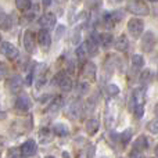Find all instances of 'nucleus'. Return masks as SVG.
<instances>
[{"label":"nucleus","instance_id":"nucleus-1","mask_svg":"<svg viewBox=\"0 0 158 158\" xmlns=\"http://www.w3.org/2000/svg\"><path fill=\"white\" fill-rule=\"evenodd\" d=\"M126 6H128V10L135 15L143 17V15H148V13H150L148 6L143 0H128Z\"/></svg>","mask_w":158,"mask_h":158},{"label":"nucleus","instance_id":"nucleus-2","mask_svg":"<svg viewBox=\"0 0 158 158\" xmlns=\"http://www.w3.org/2000/svg\"><path fill=\"white\" fill-rule=\"evenodd\" d=\"M143 29H144V22L140 18H132L129 19L128 22V31L132 35V38H140V35L143 33Z\"/></svg>","mask_w":158,"mask_h":158},{"label":"nucleus","instance_id":"nucleus-3","mask_svg":"<svg viewBox=\"0 0 158 158\" xmlns=\"http://www.w3.org/2000/svg\"><path fill=\"white\" fill-rule=\"evenodd\" d=\"M0 53L4 57H7V60H15L19 56L18 49L13 43H10V42H2V44H0Z\"/></svg>","mask_w":158,"mask_h":158},{"label":"nucleus","instance_id":"nucleus-4","mask_svg":"<svg viewBox=\"0 0 158 158\" xmlns=\"http://www.w3.org/2000/svg\"><path fill=\"white\" fill-rule=\"evenodd\" d=\"M36 36L33 33V31L27 29L24 32V47L28 53H35L36 50Z\"/></svg>","mask_w":158,"mask_h":158},{"label":"nucleus","instance_id":"nucleus-5","mask_svg":"<svg viewBox=\"0 0 158 158\" xmlns=\"http://www.w3.org/2000/svg\"><path fill=\"white\" fill-rule=\"evenodd\" d=\"M154 46H156V36L153 32L147 31L142 38V50L144 53H150L154 49Z\"/></svg>","mask_w":158,"mask_h":158},{"label":"nucleus","instance_id":"nucleus-6","mask_svg":"<svg viewBox=\"0 0 158 158\" xmlns=\"http://www.w3.org/2000/svg\"><path fill=\"white\" fill-rule=\"evenodd\" d=\"M6 86L10 89V92H13V93H19V92L22 90V87H24V81H22V78L19 77V75H14V77H11V78L7 81Z\"/></svg>","mask_w":158,"mask_h":158},{"label":"nucleus","instance_id":"nucleus-7","mask_svg":"<svg viewBox=\"0 0 158 158\" xmlns=\"http://www.w3.org/2000/svg\"><path fill=\"white\" fill-rule=\"evenodd\" d=\"M39 24H40L42 28L52 29V28H54L56 24H57V17H56V14H53V13H46L44 15L40 17Z\"/></svg>","mask_w":158,"mask_h":158},{"label":"nucleus","instance_id":"nucleus-8","mask_svg":"<svg viewBox=\"0 0 158 158\" xmlns=\"http://www.w3.org/2000/svg\"><path fill=\"white\" fill-rule=\"evenodd\" d=\"M36 150H38V146H36L35 140H27L25 143H22L21 147H19V151L22 153L24 157H32L36 154Z\"/></svg>","mask_w":158,"mask_h":158},{"label":"nucleus","instance_id":"nucleus-9","mask_svg":"<svg viewBox=\"0 0 158 158\" xmlns=\"http://www.w3.org/2000/svg\"><path fill=\"white\" fill-rule=\"evenodd\" d=\"M15 108L19 111H29L32 108V100L27 94H21L15 100Z\"/></svg>","mask_w":158,"mask_h":158},{"label":"nucleus","instance_id":"nucleus-10","mask_svg":"<svg viewBox=\"0 0 158 158\" xmlns=\"http://www.w3.org/2000/svg\"><path fill=\"white\" fill-rule=\"evenodd\" d=\"M38 42H39V44H40V47H43V49H46V50L49 49L50 46H52V36H50L49 29L43 28V29L39 32Z\"/></svg>","mask_w":158,"mask_h":158},{"label":"nucleus","instance_id":"nucleus-11","mask_svg":"<svg viewBox=\"0 0 158 158\" xmlns=\"http://www.w3.org/2000/svg\"><path fill=\"white\" fill-rule=\"evenodd\" d=\"M98 35H92L90 38H87L86 44H87V50H89V56H97L98 54Z\"/></svg>","mask_w":158,"mask_h":158},{"label":"nucleus","instance_id":"nucleus-12","mask_svg":"<svg viewBox=\"0 0 158 158\" xmlns=\"http://www.w3.org/2000/svg\"><path fill=\"white\" fill-rule=\"evenodd\" d=\"M61 106H63V97L61 96H57V97H54L52 101H50V104L47 106V114L49 115H56L58 111H60Z\"/></svg>","mask_w":158,"mask_h":158},{"label":"nucleus","instance_id":"nucleus-13","mask_svg":"<svg viewBox=\"0 0 158 158\" xmlns=\"http://www.w3.org/2000/svg\"><path fill=\"white\" fill-rule=\"evenodd\" d=\"M85 128H86V133L89 135V136H94L98 132V129H100V121H98L97 118H90V119L86 121Z\"/></svg>","mask_w":158,"mask_h":158},{"label":"nucleus","instance_id":"nucleus-14","mask_svg":"<svg viewBox=\"0 0 158 158\" xmlns=\"http://www.w3.org/2000/svg\"><path fill=\"white\" fill-rule=\"evenodd\" d=\"M96 74H97V67L94 63L92 61H87L83 67V77L89 81H94L96 79Z\"/></svg>","mask_w":158,"mask_h":158},{"label":"nucleus","instance_id":"nucleus-15","mask_svg":"<svg viewBox=\"0 0 158 158\" xmlns=\"http://www.w3.org/2000/svg\"><path fill=\"white\" fill-rule=\"evenodd\" d=\"M13 27V21H11L10 15L0 7V29L3 31H10Z\"/></svg>","mask_w":158,"mask_h":158},{"label":"nucleus","instance_id":"nucleus-16","mask_svg":"<svg viewBox=\"0 0 158 158\" xmlns=\"http://www.w3.org/2000/svg\"><path fill=\"white\" fill-rule=\"evenodd\" d=\"M65 114L69 119H75V118L79 117V114H81V107H79L78 101H71V104H69L65 110Z\"/></svg>","mask_w":158,"mask_h":158},{"label":"nucleus","instance_id":"nucleus-17","mask_svg":"<svg viewBox=\"0 0 158 158\" xmlns=\"http://www.w3.org/2000/svg\"><path fill=\"white\" fill-rule=\"evenodd\" d=\"M114 46L118 52H126L129 47V40L125 35H121L119 38H117V40L114 42Z\"/></svg>","mask_w":158,"mask_h":158},{"label":"nucleus","instance_id":"nucleus-18","mask_svg":"<svg viewBox=\"0 0 158 158\" xmlns=\"http://www.w3.org/2000/svg\"><path fill=\"white\" fill-rule=\"evenodd\" d=\"M39 140H40L42 144H49L53 140L52 131H50L49 128H42L40 131H39Z\"/></svg>","mask_w":158,"mask_h":158},{"label":"nucleus","instance_id":"nucleus-19","mask_svg":"<svg viewBox=\"0 0 158 158\" xmlns=\"http://www.w3.org/2000/svg\"><path fill=\"white\" fill-rule=\"evenodd\" d=\"M98 40H100V44L104 47V49H110L112 46V42H114V38H112L111 33H100L98 35Z\"/></svg>","mask_w":158,"mask_h":158},{"label":"nucleus","instance_id":"nucleus-20","mask_svg":"<svg viewBox=\"0 0 158 158\" xmlns=\"http://www.w3.org/2000/svg\"><path fill=\"white\" fill-rule=\"evenodd\" d=\"M72 87H74V83H72V79L68 77V75H65V78L61 81L60 83V89L63 90L64 93H68L72 90Z\"/></svg>","mask_w":158,"mask_h":158},{"label":"nucleus","instance_id":"nucleus-21","mask_svg":"<svg viewBox=\"0 0 158 158\" xmlns=\"http://www.w3.org/2000/svg\"><path fill=\"white\" fill-rule=\"evenodd\" d=\"M132 67H133V69H136V71L142 69L143 67H144V58H143V56L135 54L133 57H132Z\"/></svg>","mask_w":158,"mask_h":158},{"label":"nucleus","instance_id":"nucleus-22","mask_svg":"<svg viewBox=\"0 0 158 158\" xmlns=\"http://www.w3.org/2000/svg\"><path fill=\"white\" fill-rule=\"evenodd\" d=\"M133 147L136 148V150H140V151L146 150V148L148 147L147 137H146V136H139V137H137V140H136V142H135Z\"/></svg>","mask_w":158,"mask_h":158},{"label":"nucleus","instance_id":"nucleus-23","mask_svg":"<svg viewBox=\"0 0 158 158\" xmlns=\"http://www.w3.org/2000/svg\"><path fill=\"white\" fill-rule=\"evenodd\" d=\"M15 6L19 11H29L32 8V2L31 0H15Z\"/></svg>","mask_w":158,"mask_h":158},{"label":"nucleus","instance_id":"nucleus-24","mask_svg":"<svg viewBox=\"0 0 158 158\" xmlns=\"http://www.w3.org/2000/svg\"><path fill=\"white\" fill-rule=\"evenodd\" d=\"M151 79H153V72H151L150 69H144V71L140 74V83L144 85V86L150 83Z\"/></svg>","mask_w":158,"mask_h":158},{"label":"nucleus","instance_id":"nucleus-25","mask_svg":"<svg viewBox=\"0 0 158 158\" xmlns=\"http://www.w3.org/2000/svg\"><path fill=\"white\" fill-rule=\"evenodd\" d=\"M53 132H54L57 136H60V137L67 136V135H68V129H67V126L63 125V123H57V125H54Z\"/></svg>","mask_w":158,"mask_h":158},{"label":"nucleus","instance_id":"nucleus-26","mask_svg":"<svg viewBox=\"0 0 158 158\" xmlns=\"http://www.w3.org/2000/svg\"><path fill=\"white\" fill-rule=\"evenodd\" d=\"M103 21H104V25H106V28H108V29L114 28V25L117 24V22H115V19H114V17H112V13H107V14H104Z\"/></svg>","mask_w":158,"mask_h":158},{"label":"nucleus","instance_id":"nucleus-27","mask_svg":"<svg viewBox=\"0 0 158 158\" xmlns=\"http://www.w3.org/2000/svg\"><path fill=\"white\" fill-rule=\"evenodd\" d=\"M77 56L81 58V60H85V57H86V56H89V50H87L86 42H85V43H82L81 46L77 49Z\"/></svg>","mask_w":158,"mask_h":158},{"label":"nucleus","instance_id":"nucleus-28","mask_svg":"<svg viewBox=\"0 0 158 158\" xmlns=\"http://www.w3.org/2000/svg\"><path fill=\"white\" fill-rule=\"evenodd\" d=\"M106 93L108 96H111V97L112 96H117V94H119V87L114 83H110L106 86Z\"/></svg>","mask_w":158,"mask_h":158},{"label":"nucleus","instance_id":"nucleus-29","mask_svg":"<svg viewBox=\"0 0 158 158\" xmlns=\"http://www.w3.org/2000/svg\"><path fill=\"white\" fill-rule=\"evenodd\" d=\"M119 137H121V140H122L123 146H126L132 139V129H126V131H123Z\"/></svg>","mask_w":158,"mask_h":158},{"label":"nucleus","instance_id":"nucleus-30","mask_svg":"<svg viewBox=\"0 0 158 158\" xmlns=\"http://www.w3.org/2000/svg\"><path fill=\"white\" fill-rule=\"evenodd\" d=\"M77 90H78L79 96H85L87 92H89V83H87V82H81V83H78Z\"/></svg>","mask_w":158,"mask_h":158},{"label":"nucleus","instance_id":"nucleus-31","mask_svg":"<svg viewBox=\"0 0 158 158\" xmlns=\"http://www.w3.org/2000/svg\"><path fill=\"white\" fill-rule=\"evenodd\" d=\"M65 75H67L65 72H58V74H56L54 77H53V79H52V83L54 85V86H60L61 81L65 78Z\"/></svg>","mask_w":158,"mask_h":158},{"label":"nucleus","instance_id":"nucleus-32","mask_svg":"<svg viewBox=\"0 0 158 158\" xmlns=\"http://www.w3.org/2000/svg\"><path fill=\"white\" fill-rule=\"evenodd\" d=\"M147 129L154 135H158V119H153L147 123Z\"/></svg>","mask_w":158,"mask_h":158},{"label":"nucleus","instance_id":"nucleus-33","mask_svg":"<svg viewBox=\"0 0 158 158\" xmlns=\"http://www.w3.org/2000/svg\"><path fill=\"white\" fill-rule=\"evenodd\" d=\"M8 74V67L6 63H3V61H0V81H3V79H6Z\"/></svg>","mask_w":158,"mask_h":158},{"label":"nucleus","instance_id":"nucleus-34","mask_svg":"<svg viewBox=\"0 0 158 158\" xmlns=\"http://www.w3.org/2000/svg\"><path fill=\"white\" fill-rule=\"evenodd\" d=\"M133 114H135V117L139 118V119L144 115V107H143V104H137L136 108L133 110Z\"/></svg>","mask_w":158,"mask_h":158},{"label":"nucleus","instance_id":"nucleus-35","mask_svg":"<svg viewBox=\"0 0 158 158\" xmlns=\"http://www.w3.org/2000/svg\"><path fill=\"white\" fill-rule=\"evenodd\" d=\"M8 158H25L22 156L21 151H18L17 148H11L10 151H8Z\"/></svg>","mask_w":158,"mask_h":158},{"label":"nucleus","instance_id":"nucleus-36","mask_svg":"<svg viewBox=\"0 0 158 158\" xmlns=\"http://www.w3.org/2000/svg\"><path fill=\"white\" fill-rule=\"evenodd\" d=\"M129 158H144V154H143V151L133 148L131 151V154H129Z\"/></svg>","mask_w":158,"mask_h":158},{"label":"nucleus","instance_id":"nucleus-37","mask_svg":"<svg viewBox=\"0 0 158 158\" xmlns=\"http://www.w3.org/2000/svg\"><path fill=\"white\" fill-rule=\"evenodd\" d=\"M64 33H65V27L60 25V27L57 28V31H56V39H60L61 35H64Z\"/></svg>","mask_w":158,"mask_h":158},{"label":"nucleus","instance_id":"nucleus-38","mask_svg":"<svg viewBox=\"0 0 158 158\" xmlns=\"http://www.w3.org/2000/svg\"><path fill=\"white\" fill-rule=\"evenodd\" d=\"M94 150H96L94 146H90L89 150H87V158H92L93 157V154H94Z\"/></svg>","mask_w":158,"mask_h":158},{"label":"nucleus","instance_id":"nucleus-39","mask_svg":"<svg viewBox=\"0 0 158 158\" xmlns=\"http://www.w3.org/2000/svg\"><path fill=\"white\" fill-rule=\"evenodd\" d=\"M6 118H7V114H6L4 111H2V110H0V121L6 119Z\"/></svg>","mask_w":158,"mask_h":158},{"label":"nucleus","instance_id":"nucleus-40","mask_svg":"<svg viewBox=\"0 0 158 158\" xmlns=\"http://www.w3.org/2000/svg\"><path fill=\"white\" fill-rule=\"evenodd\" d=\"M53 3V0H43V6L44 7H47V6H50Z\"/></svg>","mask_w":158,"mask_h":158},{"label":"nucleus","instance_id":"nucleus-41","mask_svg":"<svg viewBox=\"0 0 158 158\" xmlns=\"http://www.w3.org/2000/svg\"><path fill=\"white\" fill-rule=\"evenodd\" d=\"M87 2H89L90 4H98V3H100V0H87Z\"/></svg>","mask_w":158,"mask_h":158},{"label":"nucleus","instance_id":"nucleus-42","mask_svg":"<svg viewBox=\"0 0 158 158\" xmlns=\"http://www.w3.org/2000/svg\"><path fill=\"white\" fill-rule=\"evenodd\" d=\"M154 151H156V156H157V158H158V144L156 146V150H154Z\"/></svg>","mask_w":158,"mask_h":158},{"label":"nucleus","instance_id":"nucleus-43","mask_svg":"<svg viewBox=\"0 0 158 158\" xmlns=\"http://www.w3.org/2000/svg\"><path fill=\"white\" fill-rule=\"evenodd\" d=\"M148 2H153V3H157L158 0H148Z\"/></svg>","mask_w":158,"mask_h":158},{"label":"nucleus","instance_id":"nucleus-44","mask_svg":"<svg viewBox=\"0 0 158 158\" xmlns=\"http://www.w3.org/2000/svg\"><path fill=\"white\" fill-rule=\"evenodd\" d=\"M46 158H56V157H53V156H47Z\"/></svg>","mask_w":158,"mask_h":158},{"label":"nucleus","instance_id":"nucleus-45","mask_svg":"<svg viewBox=\"0 0 158 158\" xmlns=\"http://www.w3.org/2000/svg\"><path fill=\"white\" fill-rule=\"evenodd\" d=\"M74 2H75V3H78V2H81V0H74Z\"/></svg>","mask_w":158,"mask_h":158},{"label":"nucleus","instance_id":"nucleus-46","mask_svg":"<svg viewBox=\"0 0 158 158\" xmlns=\"http://www.w3.org/2000/svg\"><path fill=\"white\" fill-rule=\"evenodd\" d=\"M0 43H2V35H0Z\"/></svg>","mask_w":158,"mask_h":158},{"label":"nucleus","instance_id":"nucleus-47","mask_svg":"<svg viewBox=\"0 0 158 158\" xmlns=\"http://www.w3.org/2000/svg\"><path fill=\"white\" fill-rule=\"evenodd\" d=\"M0 158H2V151H0Z\"/></svg>","mask_w":158,"mask_h":158},{"label":"nucleus","instance_id":"nucleus-48","mask_svg":"<svg viewBox=\"0 0 158 158\" xmlns=\"http://www.w3.org/2000/svg\"><path fill=\"white\" fill-rule=\"evenodd\" d=\"M157 77H158V69H157Z\"/></svg>","mask_w":158,"mask_h":158},{"label":"nucleus","instance_id":"nucleus-49","mask_svg":"<svg viewBox=\"0 0 158 158\" xmlns=\"http://www.w3.org/2000/svg\"><path fill=\"white\" fill-rule=\"evenodd\" d=\"M103 158H107V157H103Z\"/></svg>","mask_w":158,"mask_h":158}]
</instances>
